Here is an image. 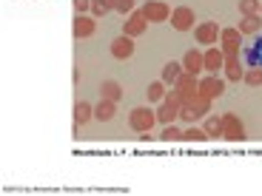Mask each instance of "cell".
Here are the masks:
<instances>
[{
  "mask_svg": "<svg viewBox=\"0 0 262 196\" xmlns=\"http://www.w3.org/2000/svg\"><path fill=\"white\" fill-rule=\"evenodd\" d=\"M194 23H196L194 9H188V6H177L174 12H171V26L177 29V32H191V29H194Z\"/></svg>",
  "mask_w": 262,
  "mask_h": 196,
  "instance_id": "ba28073f",
  "label": "cell"
},
{
  "mask_svg": "<svg viewBox=\"0 0 262 196\" xmlns=\"http://www.w3.org/2000/svg\"><path fill=\"white\" fill-rule=\"evenodd\" d=\"M208 111H211V100L203 97V94H196V97H191L188 103H183V108H180V119H183V122H194V119L208 117Z\"/></svg>",
  "mask_w": 262,
  "mask_h": 196,
  "instance_id": "6da1fadb",
  "label": "cell"
},
{
  "mask_svg": "<svg viewBox=\"0 0 262 196\" xmlns=\"http://www.w3.org/2000/svg\"><path fill=\"white\" fill-rule=\"evenodd\" d=\"M145 26H148V20H145L143 9H140V12H131L128 20L123 23V34L125 37H140V34L145 32Z\"/></svg>",
  "mask_w": 262,
  "mask_h": 196,
  "instance_id": "30bf717a",
  "label": "cell"
},
{
  "mask_svg": "<svg viewBox=\"0 0 262 196\" xmlns=\"http://www.w3.org/2000/svg\"><path fill=\"white\" fill-rule=\"evenodd\" d=\"M114 114H117V103L114 100H100L97 105H94V119H100V122H112Z\"/></svg>",
  "mask_w": 262,
  "mask_h": 196,
  "instance_id": "9a60e30c",
  "label": "cell"
},
{
  "mask_svg": "<svg viewBox=\"0 0 262 196\" xmlns=\"http://www.w3.org/2000/svg\"><path fill=\"white\" fill-rule=\"evenodd\" d=\"M183 71H188V74H200V71H205V54L203 52H196V48H191V52H185V57H183Z\"/></svg>",
  "mask_w": 262,
  "mask_h": 196,
  "instance_id": "8fae6325",
  "label": "cell"
},
{
  "mask_svg": "<svg viewBox=\"0 0 262 196\" xmlns=\"http://www.w3.org/2000/svg\"><path fill=\"white\" fill-rule=\"evenodd\" d=\"M220 68H225V54H223V48L211 46L208 52H205V71H208V74H216Z\"/></svg>",
  "mask_w": 262,
  "mask_h": 196,
  "instance_id": "5bb4252c",
  "label": "cell"
},
{
  "mask_svg": "<svg viewBox=\"0 0 262 196\" xmlns=\"http://www.w3.org/2000/svg\"><path fill=\"white\" fill-rule=\"evenodd\" d=\"M243 65H239V54H234V57H225V77L231 80V83H239L243 80Z\"/></svg>",
  "mask_w": 262,
  "mask_h": 196,
  "instance_id": "ac0fdd59",
  "label": "cell"
},
{
  "mask_svg": "<svg viewBox=\"0 0 262 196\" xmlns=\"http://www.w3.org/2000/svg\"><path fill=\"white\" fill-rule=\"evenodd\" d=\"M92 117H94V105H89V103L80 100V103L74 105V125H85Z\"/></svg>",
  "mask_w": 262,
  "mask_h": 196,
  "instance_id": "ffe728a7",
  "label": "cell"
},
{
  "mask_svg": "<svg viewBox=\"0 0 262 196\" xmlns=\"http://www.w3.org/2000/svg\"><path fill=\"white\" fill-rule=\"evenodd\" d=\"M239 32L243 34H256L262 29V14H245V17H239Z\"/></svg>",
  "mask_w": 262,
  "mask_h": 196,
  "instance_id": "e0dca14e",
  "label": "cell"
},
{
  "mask_svg": "<svg viewBox=\"0 0 262 196\" xmlns=\"http://www.w3.org/2000/svg\"><path fill=\"white\" fill-rule=\"evenodd\" d=\"M171 88H174V91L183 97V103H188L191 97H196V94H200V77H194V74L183 71V74H180V80L171 85Z\"/></svg>",
  "mask_w": 262,
  "mask_h": 196,
  "instance_id": "5b68a950",
  "label": "cell"
},
{
  "mask_svg": "<svg viewBox=\"0 0 262 196\" xmlns=\"http://www.w3.org/2000/svg\"><path fill=\"white\" fill-rule=\"evenodd\" d=\"M160 139H165V142H180V139H183V131L174 128V125H165V131L160 134Z\"/></svg>",
  "mask_w": 262,
  "mask_h": 196,
  "instance_id": "83f0119b",
  "label": "cell"
},
{
  "mask_svg": "<svg viewBox=\"0 0 262 196\" xmlns=\"http://www.w3.org/2000/svg\"><path fill=\"white\" fill-rule=\"evenodd\" d=\"M131 54H134V37H117V40H112V57H117V60H128Z\"/></svg>",
  "mask_w": 262,
  "mask_h": 196,
  "instance_id": "4fadbf2b",
  "label": "cell"
},
{
  "mask_svg": "<svg viewBox=\"0 0 262 196\" xmlns=\"http://www.w3.org/2000/svg\"><path fill=\"white\" fill-rule=\"evenodd\" d=\"M180 108H183V97H180V94L171 88V91L165 94V100L160 103V108H157V122L171 125L174 119L180 117Z\"/></svg>",
  "mask_w": 262,
  "mask_h": 196,
  "instance_id": "7a4b0ae2",
  "label": "cell"
},
{
  "mask_svg": "<svg viewBox=\"0 0 262 196\" xmlns=\"http://www.w3.org/2000/svg\"><path fill=\"white\" fill-rule=\"evenodd\" d=\"M114 12L131 14V12H134V0H114Z\"/></svg>",
  "mask_w": 262,
  "mask_h": 196,
  "instance_id": "f1b7e54d",
  "label": "cell"
},
{
  "mask_svg": "<svg viewBox=\"0 0 262 196\" xmlns=\"http://www.w3.org/2000/svg\"><path fill=\"white\" fill-rule=\"evenodd\" d=\"M259 6H262V0H239V17H245V14H259Z\"/></svg>",
  "mask_w": 262,
  "mask_h": 196,
  "instance_id": "d4e9b609",
  "label": "cell"
},
{
  "mask_svg": "<svg viewBox=\"0 0 262 196\" xmlns=\"http://www.w3.org/2000/svg\"><path fill=\"white\" fill-rule=\"evenodd\" d=\"M85 9H92V0H74V12L83 14Z\"/></svg>",
  "mask_w": 262,
  "mask_h": 196,
  "instance_id": "f546056e",
  "label": "cell"
},
{
  "mask_svg": "<svg viewBox=\"0 0 262 196\" xmlns=\"http://www.w3.org/2000/svg\"><path fill=\"white\" fill-rule=\"evenodd\" d=\"M114 12V0H92V14L94 17H103V14Z\"/></svg>",
  "mask_w": 262,
  "mask_h": 196,
  "instance_id": "cb8c5ba5",
  "label": "cell"
},
{
  "mask_svg": "<svg viewBox=\"0 0 262 196\" xmlns=\"http://www.w3.org/2000/svg\"><path fill=\"white\" fill-rule=\"evenodd\" d=\"M100 97L120 103V100H123V88H120L117 80H103V85H100Z\"/></svg>",
  "mask_w": 262,
  "mask_h": 196,
  "instance_id": "2e32d148",
  "label": "cell"
},
{
  "mask_svg": "<svg viewBox=\"0 0 262 196\" xmlns=\"http://www.w3.org/2000/svg\"><path fill=\"white\" fill-rule=\"evenodd\" d=\"M165 94H168V91H165V83H163V80H157V83H151V85H148L145 97H148V103H163Z\"/></svg>",
  "mask_w": 262,
  "mask_h": 196,
  "instance_id": "7402d4cb",
  "label": "cell"
},
{
  "mask_svg": "<svg viewBox=\"0 0 262 196\" xmlns=\"http://www.w3.org/2000/svg\"><path fill=\"white\" fill-rule=\"evenodd\" d=\"M180 74H183V63H174V60H171V63L163 65V77L160 80H163L165 85H174L180 80Z\"/></svg>",
  "mask_w": 262,
  "mask_h": 196,
  "instance_id": "d6986e66",
  "label": "cell"
},
{
  "mask_svg": "<svg viewBox=\"0 0 262 196\" xmlns=\"http://www.w3.org/2000/svg\"><path fill=\"white\" fill-rule=\"evenodd\" d=\"M143 14L148 23H165V20H171V9L165 6L163 0H145Z\"/></svg>",
  "mask_w": 262,
  "mask_h": 196,
  "instance_id": "8992f818",
  "label": "cell"
},
{
  "mask_svg": "<svg viewBox=\"0 0 262 196\" xmlns=\"http://www.w3.org/2000/svg\"><path fill=\"white\" fill-rule=\"evenodd\" d=\"M154 122H157V111H151L145 105H140V108H134V111L128 114V125L137 131V134H151Z\"/></svg>",
  "mask_w": 262,
  "mask_h": 196,
  "instance_id": "3957f363",
  "label": "cell"
},
{
  "mask_svg": "<svg viewBox=\"0 0 262 196\" xmlns=\"http://www.w3.org/2000/svg\"><path fill=\"white\" fill-rule=\"evenodd\" d=\"M200 94L208 100H220L225 94V80L216 77V74H208V77L200 80Z\"/></svg>",
  "mask_w": 262,
  "mask_h": 196,
  "instance_id": "52a82bcc",
  "label": "cell"
},
{
  "mask_svg": "<svg viewBox=\"0 0 262 196\" xmlns=\"http://www.w3.org/2000/svg\"><path fill=\"white\" fill-rule=\"evenodd\" d=\"M220 32H223V29L216 26L214 20H208V23H200L194 34H196V43H200V46H216Z\"/></svg>",
  "mask_w": 262,
  "mask_h": 196,
  "instance_id": "9c48e42d",
  "label": "cell"
},
{
  "mask_svg": "<svg viewBox=\"0 0 262 196\" xmlns=\"http://www.w3.org/2000/svg\"><path fill=\"white\" fill-rule=\"evenodd\" d=\"M94 29H97L94 17H89V14H74V26H72V32H74V37H77V40L92 37Z\"/></svg>",
  "mask_w": 262,
  "mask_h": 196,
  "instance_id": "7c38bea8",
  "label": "cell"
},
{
  "mask_svg": "<svg viewBox=\"0 0 262 196\" xmlns=\"http://www.w3.org/2000/svg\"><path fill=\"white\" fill-rule=\"evenodd\" d=\"M239 40H243V32H239V29H223V32H220V43H236V46H239Z\"/></svg>",
  "mask_w": 262,
  "mask_h": 196,
  "instance_id": "484cf974",
  "label": "cell"
},
{
  "mask_svg": "<svg viewBox=\"0 0 262 196\" xmlns=\"http://www.w3.org/2000/svg\"><path fill=\"white\" fill-rule=\"evenodd\" d=\"M223 139H228V142H243L245 139V125L231 111L223 114Z\"/></svg>",
  "mask_w": 262,
  "mask_h": 196,
  "instance_id": "277c9868",
  "label": "cell"
},
{
  "mask_svg": "<svg viewBox=\"0 0 262 196\" xmlns=\"http://www.w3.org/2000/svg\"><path fill=\"white\" fill-rule=\"evenodd\" d=\"M243 80L248 85H262V65H254V68H248V71L243 74Z\"/></svg>",
  "mask_w": 262,
  "mask_h": 196,
  "instance_id": "4316f807",
  "label": "cell"
},
{
  "mask_svg": "<svg viewBox=\"0 0 262 196\" xmlns=\"http://www.w3.org/2000/svg\"><path fill=\"white\" fill-rule=\"evenodd\" d=\"M205 134H208V139H216L223 137V117H205Z\"/></svg>",
  "mask_w": 262,
  "mask_h": 196,
  "instance_id": "44dd1931",
  "label": "cell"
},
{
  "mask_svg": "<svg viewBox=\"0 0 262 196\" xmlns=\"http://www.w3.org/2000/svg\"><path fill=\"white\" fill-rule=\"evenodd\" d=\"M259 14H262V6H259Z\"/></svg>",
  "mask_w": 262,
  "mask_h": 196,
  "instance_id": "4dcf8cb0",
  "label": "cell"
},
{
  "mask_svg": "<svg viewBox=\"0 0 262 196\" xmlns=\"http://www.w3.org/2000/svg\"><path fill=\"white\" fill-rule=\"evenodd\" d=\"M183 139L185 142H205L208 134H205V128H194V125H191V128L183 131Z\"/></svg>",
  "mask_w": 262,
  "mask_h": 196,
  "instance_id": "603a6c76",
  "label": "cell"
}]
</instances>
